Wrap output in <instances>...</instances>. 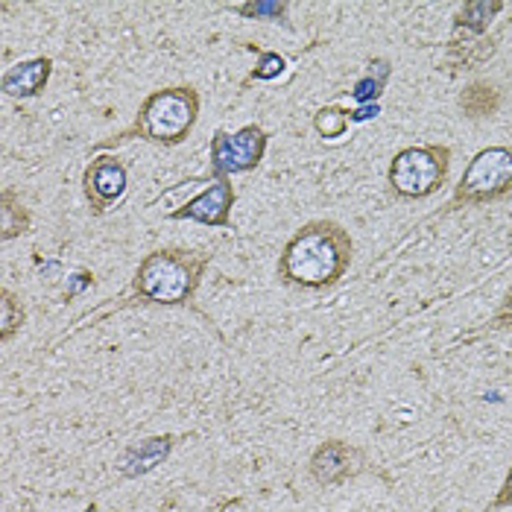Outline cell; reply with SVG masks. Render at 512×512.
Returning <instances> with one entry per match:
<instances>
[{"label":"cell","instance_id":"6da1fadb","mask_svg":"<svg viewBox=\"0 0 512 512\" xmlns=\"http://www.w3.org/2000/svg\"><path fill=\"white\" fill-rule=\"evenodd\" d=\"M355 261V240L337 220L319 217L299 226L278 255L276 276L284 287L328 290L340 284Z\"/></svg>","mask_w":512,"mask_h":512},{"label":"cell","instance_id":"9a60e30c","mask_svg":"<svg viewBox=\"0 0 512 512\" xmlns=\"http://www.w3.org/2000/svg\"><path fill=\"white\" fill-rule=\"evenodd\" d=\"M30 229H33V217L21 194L12 185L0 188V240L9 243L15 237L30 235Z\"/></svg>","mask_w":512,"mask_h":512},{"label":"cell","instance_id":"8fae6325","mask_svg":"<svg viewBox=\"0 0 512 512\" xmlns=\"http://www.w3.org/2000/svg\"><path fill=\"white\" fill-rule=\"evenodd\" d=\"M53 77V59L50 56H33L21 59L12 68L3 71L0 77V91L12 100H33L44 94L47 82Z\"/></svg>","mask_w":512,"mask_h":512},{"label":"cell","instance_id":"8992f818","mask_svg":"<svg viewBox=\"0 0 512 512\" xmlns=\"http://www.w3.org/2000/svg\"><path fill=\"white\" fill-rule=\"evenodd\" d=\"M270 147V132L258 123H246L237 132L217 129L208 144V161L214 179H232L237 173H252L261 167Z\"/></svg>","mask_w":512,"mask_h":512},{"label":"cell","instance_id":"ba28073f","mask_svg":"<svg viewBox=\"0 0 512 512\" xmlns=\"http://www.w3.org/2000/svg\"><path fill=\"white\" fill-rule=\"evenodd\" d=\"M369 469V457L346 439H325L308 457V477L322 489H337Z\"/></svg>","mask_w":512,"mask_h":512},{"label":"cell","instance_id":"9c48e42d","mask_svg":"<svg viewBox=\"0 0 512 512\" xmlns=\"http://www.w3.org/2000/svg\"><path fill=\"white\" fill-rule=\"evenodd\" d=\"M237 202V191L232 179H211L208 188H202L197 197L179 205L176 211L167 214V220L179 223H199V226H214V229H232V208Z\"/></svg>","mask_w":512,"mask_h":512},{"label":"cell","instance_id":"44dd1931","mask_svg":"<svg viewBox=\"0 0 512 512\" xmlns=\"http://www.w3.org/2000/svg\"><path fill=\"white\" fill-rule=\"evenodd\" d=\"M498 510H512V466L507 477H504V483H501V489L495 492V498L489 501V507L486 512H498Z\"/></svg>","mask_w":512,"mask_h":512},{"label":"cell","instance_id":"7a4b0ae2","mask_svg":"<svg viewBox=\"0 0 512 512\" xmlns=\"http://www.w3.org/2000/svg\"><path fill=\"white\" fill-rule=\"evenodd\" d=\"M211 267V252L185 249V246H161L141 258L129 299L138 305L158 308H185L194 302L199 284Z\"/></svg>","mask_w":512,"mask_h":512},{"label":"cell","instance_id":"5b68a950","mask_svg":"<svg viewBox=\"0 0 512 512\" xmlns=\"http://www.w3.org/2000/svg\"><path fill=\"white\" fill-rule=\"evenodd\" d=\"M512 197V147H483L477 150L460 182L454 185V194L448 199L445 211H457L466 205H492Z\"/></svg>","mask_w":512,"mask_h":512},{"label":"cell","instance_id":"ffe728a7","mask_svg":"<svg viewBox=\"0 0 512 512\" xmlns=\"http://www.w3.org/2000/svg\"><path fill=\"white\" fill-rule=\"evenodd\" d=\"M486 325H489V328H495V331H512V284L507 287V293H504L501 305L495 308V314H492V319H489Z\"/></svg>","mask_w":512,"mask_h":512},{"label":"cell","instance_id":"7402d4cb","mask_svg":"<svg viewBox=\"0 0 512 512\" xmlns=\"http://www.w3.org/2000/svg\"><path fill=\"white\" fill-rule=\"evenodd\" d=\"M378 112H381V103H375V106H355V109H349L352 123H363V120L378 118Z\"/></svg>","mask_w":512,"mask_h":512},{"label":"cell","instance_id":"30bf717a","mask_svg":"<svg viewBox=\"0 0 512 512\" xmlns=\"http://www.w3.org/2000/svg\"><path fill=\"white\" fill-rule=\"evenodd\" d=\"M176 445H179V436L176 434H156L135 439V442H129L120 451L115 466H118L120 477H126V480L147 477V474H153L158 466H164L170 460Z\"/></svg>","mask_w":512,"mask_h":512},{"label":"cell","instance_id":"4fadbf2b","mask_svg":"<svg viewBox=\"0 0 512 512\" xmlns=\"http://www.w3.org/2000/svg\"><path fill=\"white\" fill-rule=\"evenodd\" d=\"M390 79H393V62L387 56H372L366 62L363 74L355 79L352 91H346V94L355 100V106H375V103H381Z\"/></svg>","mask_w":512,"mask_h":512},{"label":"cell","instance_id":"52a82bcc","mask_svg":"<svg viewBox=\"0 0 512 512\" xmlns=\"http://www.w3.org/2000/svg\"><path fill=\"white\" fill-rule=\"evenodd\" d=\"M129 191V170L115 153L94 156L82 170V197L91 217H106Z\"/></svg>","mask_w":512,"mask_h":512},{"label":"cell","instance_id":"5bb4252c","mask_svg":"<svg viewBox=\"0 0 512 512\" xmlns=\"http://www.w3.org/2000/svg\"><path fill=\"white\" fill-rule=\"evenodd\" d=\"M501 103H504V94H501V88H498L495 82H489V79H472V82L460 91V97H457L460 112L469 120L495 118L498 109H501Z\"/></svg>","mask_w":512,"mask_h":512},{"label":"cell","instance_id":"277c9868","mask_svg":"<svg viewBox=\"0 0 512 512\" xmlns=\"http://www.w3.org/2000/svg\"><path fill=\"white\" fill-rule=\"evenodd\" d=\"M451 156L454 150L448 144H413L398 150L387 167L390 191L407 202L431 199L451 176Z\"/></svg>","mask_w":512,"mask_h":512},{"label":"cell","instance_id":"d6986e66","mask_svg":"<svg viewBox=\"0 0 512 512\" xmlns=\"http://www.w3.org/2000/svg\"><path fill=\"white\" fill-rule=\"evenodd\" d=\"M252 50L258 53V62H255V68H252V74L249 79H258V82H270V79H278L284 74V68H287V59L276 53V50H258L255 44H252Z\"/></svg>","mask_w":512,"mask_h":512},{"label":"cell","instance_id":"2e32d148","mask_svg":"<svg viewBox=\"0 0 512 512\" xmlns=\"http://www.w3.org/2000/svg\"><path fill=\"white\" fill-rule=\"evenodd\" d=\"M27 322V308L24 302L9 290L3 287L0 290V343H9Z\"/></svg>","mask_w":512,"mask_h":512},{"label":"cell","instance_id":"ac0fdd59","mask_svg":"<svg viewBox=\"0 0 512 512\" xmlns=\"http://www.w3.org/2000/svg\"><path fill=\"white\" fill-rule=\"evenodd\" d=\"M232 12L246 21H287L290 3L287 0H246V3H235Z\"/></svg>","mask_w":512,"mask_h":512},{"label":"cell","instance_id":"e0dca14e","mask_svg":"<svg viewBox=\"0 0 512 512\" xmlns=\"http://www.w3.org/2000/svg\"><path fill=\"white\" fill-rule=\"evenodd\" d=\"M349 126H352V115H349V109H346V106L331 103V106L316 109L314 129L319 138H328V141L343 138V135L349 132Z\"/></svg>","mask_w":512,"mask_h":512},{"label":"cell","instance_id":"3957f363","mask_svg":"<svg viewBox=\"0 0 512 512\" xmlns=\"http://www.w3.org/2000/svg\"><path fill=\"white\" fill-rule=\"evenodd\" d=\"M199 109H202V94L194 85H167L150 91L141 100L135 120L126 129L115 132L112 138L100 141L94 150H112L135 138L158 147H179L191 138L199 120Z\"/></svg>","mask_w":512,"mask_h":512},{"label":"cell","instance_id":"7c38bea8","mask_svg":"<svg viewBox=\"0 0 512 512\" xmlns=\"http://www.w3.org/2000/svg\"><path fill=\"white\" fill-rule=\"evenodd\" d=\"M504 9H507V3H501V0H466V3H460L454 18H451L454 21V39H463V36L480 39Z\"/></svg>","mask_w":512,"mask_h":512}]
</instances>
